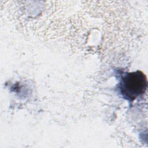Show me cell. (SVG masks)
I'll return each instance as SVG.
<instances>
[{
    "instance_id": "6da1fadb",
    "label": "cell",
    "mask_w": 148,
    "mask_h": 148,
    "mask_svg": "<svg viewBox=\"0 0 148 148\" xmlns=\"http://www.w3.org/2000/svg\"><path fill=\"white\" fill-rule=\"evenodd\" d=\"M147 84V77L140 71L125 73L120 83L121 94L126 99L134 101L146 91Z\"/></svg>"
}]
</instances>
